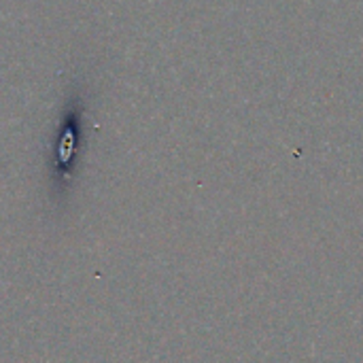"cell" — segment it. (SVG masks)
Here are the masks:
<instances>
[{
  "label": "cell",
  "instance_id": "1",
  "mask_svg": "<svg viewBox=\"0 0 363 363\" xmlns=\"http://www.w3.org/2000/svg\"><path fill=\"white\" fill-rule=\"evenodd\" d=\"M81 134V123H79V111H70L68 117H64L62 130H60V143H57V160L60 164H68L74 149H77V138Z\"/></svg>",
  "mask_w": 363,
  "mask_h": 363
}]
</instances>
